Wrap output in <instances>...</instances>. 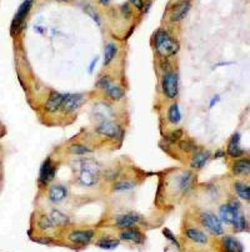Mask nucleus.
I'll return each instance as SVG.
<instances>
[{
	"instance_id": "f257e3e1",
	"label": "nucleus",
	"mask_w": 250,
	"mask_h": 252,
	"mask_svg": "<svg viewBox=\"0 0 250 252\" xmlns=\"http://www.w3.org/2000/svg\"><path fill=\"white\" fill-rule=\"evenodd\" d=\"M156 53L164 59L174 57L179 51V43L167 30H158L154 37Z\"/></svg>"
},
{
	"instance_id": "f03ea898",
	"label": "nucleus",
	"mask_w": 250,
	"mask_h": 252,
	"mask_svg": "<svg viewBox=\"0 0 250 252\" xmlns=\"http://www.w3.org/2000/svg\"><path fill=\"white\" fill-rule=\"evenodd\" d=\"M31 6H33V0H24L23 3L20 4L19 9L15 13L14 19L12 21V26H10V34L13 37L18 35L20 31L23 30L26 18H28L29 12L31 10Z\"/></svg>"
},
{
	"instance_id": "7ed1b4c3",
	"label": "nucleus",
	"mask_w": 250,
	"mask_h": 252,
	"mask_svg": "<svg viewBox=\"0 0 250 252\" xmlns=\"http://www.w3.org/2000/svg\"><path fill=\"white\" fill-rule=\"evenodd\" d=\"M239 216H242V213H240V204L236 200H230L228 204L222 205L219 209L218 217L220 218V221L229 226L236 221Z\"/></svg>"
},
{
	"instance_id": "20e7f679",
	"label": "nucleus",
	"mask_w": 250,
	"mask_h": 252,
	"mask_svg": "<svg viewBox=\"0 0 250 252\" xmlns=\"http://www.w3.org/2000/svg\"><path fill=\"white\" fill-rule=\"evenodd\" d=\"M162 89L168 99H176L179 94V78L174 71H165L162 79Z\"/></svg>"
},
{
	"instance_id": "39448f33",
	"label": "nucleus",
	"mask_w": 250,
	"mask_h": 252,
	"mask_svg": "<svg viewBox=\"0 0 250 252\" xmlns=\"http://www.w3.org/2000/svg\"><path fill=\"white\" fill-rule=\"evenodd\" d=\"M200 222L203 226L214 236H223L224 235V227L220 218L213 213H203L200 215Z\"/></svg>"
},
{
	"instance_id": "423d86ee",
	"label": "nucleus",
	"mask_w": 250,
	"mask_h": 252,
	"mask_svg": "<svg viewBox=\"0 0 250 252\" xmlns=\"http://www.w3.org/2000/svg\"><path fill=\"white\" fill-rule=\"evenodd\" d=\"M95 131L100 136H104L109 140H117L123 135L122 128L114 121H110V120H103L97 126Z\"/></svg>"
},
{
	"instance_id": "0eeeda50",
	"label": "nucleus",
	"mask_w": 250,
	"mask_h": 252,
	"mask_svg": "<svg viewBox=\"0 0 250 252\" xmlns=\"http://www.w3.org/2000/svg\"><path fill=\"white\" fill-rule=\"evenodd\" d=\"M79 182L84 186L91 187L94 185H97L99 181V175H98L97 167H94V165H88V162L84 164V166L82 167L80 170L79 176Z\"/></svg>"
},
{
	"instance_id": "6e6552de",
	"label": "nucleus",
	"mask_w": 250,
	"mask_h": 252,
	"mask_svg": "<svg viewBox=\"0 0 250 252\" xmlns=\"http://www.w3.org/2000/svg\"><path fill=\"white\" fill-rule=\"evenodd\" d=\"M84 102V97L82 94H64L60 110L64 114H71L80 108Z\"/></svg>"
},
{
	"instance_id": "1a4fd4ad",
	"label": "nucleus",
	"mask_w": 250,
	"mask_h": 252,
	"mask_svg": "<svg viewBox=\"0 0 250 252\" xmlns=\"http://www.w3.org/2000/svg\"><path fill=\"white\" fill-rule=\"evenodd\" d=\"M95 236V231L94 230H73L71 233H68V240L71 244L74 245H85L90 244V241L93 240Z\"/></svg>"
},
{
	"instance_id": "9d476101",
	"label": "nucleus",
	"mask_w": 250,
	"mask_h": 252,
	"mask_svg": "<svg viewBox=\"0 0 250 252\" xmlns=\"http://www.w3.org/2000/svg\"><path fill=\"white\" fill-rule=\"evenodd\" d=\"M55 173H57V166L53 161H51L50 157L45 160L40 167L39 173V185L40 186H46L50 181H53L54 178Z\"/></svg>"
},
{
	"instance_id": "9b49d317",
	"label": "nucleus",
	"mask_w": 250,
	"mask_h": 252,
	"mask_svg": "<svg viewBox=\"0 0 250 252\" xmlns=\"http://www.w3.org/2000/svg\"><path fill=\"white\" fill-rule=\"evenodd\" d=\"M119 240L130 242V244L140 245L144 241V233L138 227H130V229H125L120 231Z\"/></svg>"
},
{
	"instance_id": "f8f14e48",
	"label": "nucleus",
	"mask_w": 250,
	"mask_h": 252,
	"mask_svg": "<svg viewBox=\"0 0 250 252\" xmlns=\"http://www.w3.org/2000/svg\"><path fill=\"white\" fill-rule=\"evenodd\" d=\"M140 221H142V217L137 213H123L115 218V226L120 230L130 229L140 224Z\"/></svg>"
},
{
	"instance_id": "ddd939ff",
	"label": "nucleus",
	"mask_w": 250,
	"mask_h": 252,
	"mask_svg": "<svg viewBox=\"0 0 250 252\" xmlns=\"http://www.w3.org/2000/svg\"><path fill=\"white\" fill-rule=\"evenodd\" d=\"M191 8L190 0H184L182 3H178L176 5H174V8L171 9L170 13V20L174 23H178V21H182L187 14L189 13Z\"/></svg>"
},
{
	"instance_id": "4468645a",
	"label": "nucleus",
	"mask_w": 250,
	"mask_h": 252,
	"mask_svg": "<svg viewBox=\"0 0 250 252\" xmlns=\"http://www.w3.org/2000/svg\"><path fill=\"white\" fill-rule=\"evenodd\" d=\"M209 157H210L209 151L204 150V149H196L195 151H193V156L190 159V167L195 169V170H200L205 166Z\"/></svg>"
},
{
	"instance_id": "2eb2a0df",
	"label": "nucleus",
	"mask_w": 250,
	"mask_h": 252,
	"mask_svg": "<svg viewBox=\"0 0 250 252\" xmlns=\"http://www.w3.org/2000/svg\"><path fill=\"white\" fill-rule=\"evenodd\" d=\"M62 99H64V94L58 93V91H51L49 94L48 100L45 102V110L50 114H54L57 111L60 110V106H62Z\"/></svg>"
},
{
	"instance_id": "dca6fc26",
	"label": "nucleus",
	"mask_w": 250,
	"mask_h": 252,
	"mask_svg": "<svg viewBox=\"0 0 250 252\" xmlns=\"http://www.w3.org/2000/svg\"><path fill=\"white\" fill-rule=\"evenodd\" d=\"M66 196H68V190H66V187L62 186V185H53V186L49 189L48 197L53 204H59V202L64 201L66 198Z\"/></svg>"
},
{
	"instance_id": "f3484780",
	"label": "nucleus",
	"mask_w": 250,
	"mask_h": 252,
	"mask_svg": "<svg viewBox=\"0 0 250 252\" xmlns=\"http://www.w3.org/2000/svg\"><path fill=\"white\" fill-rule=\"evenodd\" d=\"M228 155L234 159H238V157H242L244 155V150L240 148V135L239 134H234L231 136V139L228 142L227 148Z\"/></svg>"
},
{
	"instance_id": "a211bd4d",
	"label": "nucleus",
	"mask_w": 250,
	"mask_h": 252,
	"mask_svg": "<svg viewBox=\"0 0 250 252\" xmlns=\"http://www.w3.org/2000/svg\"><path fill=\"white\" fill-rule=\"evenodd\" d=\"M185 237H187L188 240L193 241L194 244H208V236L203 233L202 230L195 229V227H188V229H185Z\"/></svg>"
},
{
	"instance_id": "6ab92c4d",
	"label": "nucleus",
	"mask_w": 250,
	"mask_h": 252,
	"mask_svg": "<svg viewBox=\"0 0 250 252\" xmlns=\"http://www.w3.org/2000/svg\"><path fill=\"white\" fill-rule=\"evenodd\" d=\"M194 184V175L190 171H184L182 175L178 177V189L182 191L183 194L188 193L193 187Z\"/></svg>"
},
{
	"instance_id": "aec40b11",
	"label": "nucleus",
	"mask_w": 250,
	"mask_h": 252,
	"mask_svg": "<svg viewBox=\"0 0 250 252\" xmlns=\"http://www.w3.org/2000/svg\"><path fill=\"white\" fill-rule=\"evenodd\" d=\"M104 91H105L106 97H108L109 99L114 100V101H120V100L125 97V91L123 90L122 86L118 85V84H114V82L109 84V85L104 89Z\"/></svg>"
},
{
	"instance_id": "412c9836",
	"label": "nucleus",
	"mask_w": 250,
	"mask_h": 252,
	"mask_svg": "<svg viewBox=\"0 0 250 252\" xmlns=\"http://www.w3.org/2000/svg\"><path fill=\"white\" fill-rule=\"evenodd\" d=\"M233 173L236 176L249 175L250 173V161L248 157H243V159L236 160L233 164Z\"/></svg>"
},
{
	"instance_id": "4be33fe9",
	"label": "nucleus",
	"mask_w": 250,
	"mask_h": 252,
	"mask_svg": "<svg viewBox=\"0 0 250 252\" xmlns=\"http://www.w3.org/2000/svg\"><path fill=\"white\" fill-rule=\"evenodd\" d=\"M222 244L224 250H229V251L235 252H243V245L236 240L233 236H223Z\"/></svg>"
},
{
	"instance_id": "5701e85b",
	"label": "nucleus",
	"mask_w": 250,
	"mask_h": 252,
	"mask_svg": "<svg viewBox=\"0 0 250 252\" xmlns=\"http://www.w3.org/2000/svg\"><path fill=\"white\" fill-rule=\"evenodd\" d=\"M51 222L55 227H65L69 224V217L65 213H60L59 210H53L49 215Z\"/></svg>"
},
{
	"instance_id": "b1692460",
	"label": "nucleus",
	"mask_w": 250,
	"mask_h": 252,
	"mask_svg": "<svg viewBox=\"0 0 250 252\" xmlns=\"http://www.w3.org/2000/svg\"><path fill=\"white\" fill-rule=\"evenodd\" d=\"M118 54V45L115 43H108L106 44L105 49H104V66L110 65L111 61L115 59Z\"/></svg>"
},
{
	"instance_id": "393cba45",
	"label": "nucleus",
	"mask_w": 250,
	"mask_h": 252,
	"mask_svg": "<svg viewBox=\"0 0 250 252\" xmlns=\"http://www.w3.org/2000/svg\"><path fill=\"white\" fill-rule=\"evenodd\" d=\"M234 190H235L236 195L240 198L245 200V201H249L250 200V187L249 185L245 184L243 181H236L234 184Z\"/></svg>"
},
{
	"instance_id": "a878e982",
	"label": "nucleus",
	"mask_w": 250,
	"mask_h": 252,
	"mask_svg": "<svg viewBox=\"0 0 250 252\" xmlns=\"http://www.w3.org/2000/svg\"><path fill=\"white\" fill-rule=\"evenodd\" d=\"M119 245H120L119 238H111V237H102L97 242V246L104 250L117 249Z\"/></svg>"
},
{
	"instance_id": "bb28decb",
	"label": "nucleus",
	"mask_w": 250,
	"mask_h": 252,
	"mask_svg": "<svg viewBox=\"0 0 250 252\" xmlns=\"http://www.w3.org/2000/svg\"><path fill=\"white\" fill-rule=\"evenodd\" d=\"M168 120L170 124L176 125L179 124L180 120H182V113H180L179 105L173 104L170 105V108L168 110Z\"/></svg>"
},
{
	"instance_id": "cd10ccee",
	"label": "nucleus",
	"mask_w": 250,
	"mask_h": 252,
	"mask_svg": "<svg viewBox=\"0 0 250 252\" xmlns=\"http://www.w3.org/2000/svg\"><path fill=\"white\" fill-rule=\"evenodd\" d=\"M38 229L40 230V231H43V233H48V231H51V230H54L55 226L53 225V222H51L50 217L46 215H40L39 218H38Z\"/></svg>"
},
{
	"instance_id": "c85d7f7f",
	"label": "nucleus",
	"mask_w": 250,
	"mask_h": 252,
	"mask_svg": "<svg viewBox=\"0 0 250 252\" xmlns=\"http://www.w3.org/2000/svg\"><path fill=\"white\" fill-rule=\"evenodd\" d=\"M233 230L235 233H245V231H249V224H248V220L244 217V216H239L236 218V221L231 225Z\"/></svg>"
},
{
	"instance_id": "c756f323",
	"label": "nucleus",
	"mask_w": 250,
	"mask_h": 252,
	"mask_svg": "<svg viewBox=\"0 0 250 252\" xmlns=\"http://www.w3.org/2000/svg\"><path fill=\"white\" fill-rule=\"evenodd\" d=\"M69 151H70V154L77 156H84L88 155V154H91V149H89L86 145L83 144H73L69 148Z\"/></svg>"
},
{
	"instance_id": "7c9ffc66",
	"label": "nucleus",
	"mask_w": 250,
	"mask_h": 252,
	"mask_svg": "<svg viewBox=\"0 0 250 252\" xmlns=\"http://www.w3.org/2000/svg\"><path fill=\"white\" fill-rule=\"evenodd\" d=\"M135 186V182L130 181V180H122V181H118L113 185L114 191H128L134 189Z\"/></svg>"
},
{
	"instance_id": "2f4dec72",
	"label": "nucleus",
	"mask_w": 250,
	"mask_h": 252,
	"mask_svg": "<svg viewBox=\"0 0 250 252\" xmlns=\"http://www.w3.org/2000/svg\"><path fill=\"white\" fill-rule=\"evenodd\" d=\"M179 149L185 151V153H191V151H195L196 149H198V146H196L195 142L191 141V140H182V141L179 142Z\"/></svg>"
},
{
	"instance_id": "473e14b6",
	"label": "nucleus",
	"mask_w": 250,
	"mask_h": 252,
	"mask_svg": "<svg viewBox=\"0 0 250 252\" xmlns=\"http://www.w3.org/2000/svg\"><path fill=\"white\" fill-rule=\"evenodd\" d=\"M182 136H183L182 130H174L167 135V140H168L169 142H171V144H175V142H178L180 139H182Z\"/></svg>"
},
{
	"instance_id": "72a5a7b5",
	"label": "nucleus",
	"mask_w": 250,
	"mask_h": 252,
	"mask_svg": "<svg viewBox=\"0 0 250 252\" xmlns=\"http://www.w3.org/2000/svg\"><path fill=\"white\" fill-rule=\"evenodd\" d=\"M111 82H113L111 78L109 77V75H104V77H102L99 80H98L97 86L99 89H103V90H104V89H105L109 84H111Z\"/></svg>"
},
{
	"instance_id": "f704fd0d",
	"label": "nucleus",
	"mask_w": 250,
	"mask_h": 252,
	"mask_svg": "<svg viewBox=\"0 0 250 252\" xmlns=\"http://www.w3.org/2000/svg\"><path fill=\"white\" fill-rule=\"evenodd\" d=\"M84 10H85V12H86V14H89V15H90L91 18H93V20H95V21H97L98 25H100V18H99V14H98L97 10H95V9H94L93 6L86 5L85 8H84Z\"/></svg>"
},
{
	"instance_id": "c9c22d12",
	"label": "nucleus",
	"mask_w": 250,
	"mask_h": 252,
	"mask_svg": "<svg viewBox=\"0 0 250 252\" xmlns=\"http://www.w3.org/2000/svg\"><path fill=\"white\" fill-rule=\"evenodd\" d=\"M34 241L35 242H39V244L42 245H51L55 242L54 238H51L50 236H40V237L34 238Z\"/></svg>"
},
{
	"instance_id": "e433bc0d",
	"label": "nucleus",
	"mask_w": 250,
	"mask_h": 252,
	"mask_svg": "<svg viewBox=\"0 0 250 252\" xmlns=\"http://www.w3.org/2000/svg\"><path fill=\"white\" fill-rule=\"evenodd\" d=\"M163 233H164V236H165V237L168 238L169 241H171V242H173V244L175 245L176 247H178V249H180V244H179V242H178V240H176V238L174 237V235H173V233H171V231H170V230L165 229L164 231H163Z\"/></svg>"
},
{
	"instance_id": "4c0bfd02",
	"label": "nucleus",
	"mask_w": 250,
	"mask_h": 252,
	"mask_svg": "<svg viewBox=\"0 0 250 252\" xmlns=\"http://www.w3.org/2000/svg\"><path fill=\"white\" fill-rule=\"evenodd\" d=\"M122 13H123V17L126 18V19H130L131 15H133V12H131V8L129 4H124L122 6Z\"/></svg>"
},
{
	"instance_id": "58836bf2",
	"label": "nucleus",
	"mask_w": 250,
	"mask_h": 252,
	"mask_svg": "<svg viewBox=\"0 0 250 252\" xmlns=\"http://www.w3.org/2000/svg\"><path fill=\"white\" fill-rule=\"evenodd\" d=\"M129 1H130L131 5L135 6L138 10H143V9H144L145 4H144V1H143V0H129Z\"/></svg>"
},
{
	"instance_id": "ea45409f",
	"label": "nucleus",
	"mask_w": 250,
	"mask_h": 252,
	"mask_svg": "<svg viewBox=\"0 0 250 252\" xmlns=\"http://www.w3.org/2000/svg\"><path fill=\"white\" fill-rule=\"evenodd\" d=\"M218 100H219V97H218V95H216V97H214V99L211 100V102H210V108H213L214 104H216V102H218Z\"/></svg>"
},
{
	"instance_id": "a19ab883",
	"label": "nucleus",
	"mask_w": 250,
	"mask_h": 252,
	"mask_svg": "<svg viewBox=\"0 0 250 252\" xmlns=\"http://www.w3.org/2000/svg\"><path fill=\"white\" fill-rule=\"evenodd\" d=\"M99 1L102 5H108V4L110 3V0H99Z\"/></svg>"
},
{
	"instance_id": "79ce46f5",
	"label": "nucleus",
	"mask_w": 250,
	"mask_h": 252,
	"mask_svg": "<svg viewBox=\"0 0 250 252\" xmlns=\"http://www.w3.org/2000/svg\"><path fill=\"white\" fill-rule=\"evenodd\" d=\"M223 252H235V251H229V250H224Z\"/></svg>"
}]
</instances>
